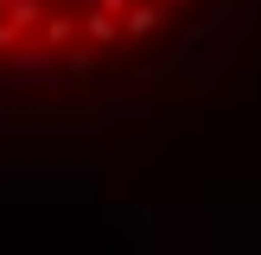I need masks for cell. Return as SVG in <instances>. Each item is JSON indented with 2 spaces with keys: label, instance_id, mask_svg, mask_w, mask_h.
Returning a JSON list of instances; mask_svg holds the SVG:
<instances>
[{
  "label": "cell",
  "instance_id": "obj_1",
  "mask_svg": "<svg viewBox=\"0 0 261 255\" xmlns=\"http://www.w3.org/2000/svg\"><path fill=\"white\" fill-rule=\"evenodd\" d=\"M198 0H0V76H89L147 58Z\"/></svg>",
  "mask_w": 261,
  "mask_h": 255
}]
</instances>
